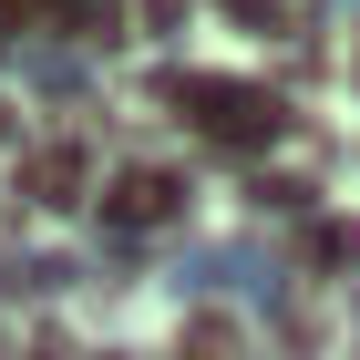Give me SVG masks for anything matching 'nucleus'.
Listing matches in <instances>:
<instances>
[{
  "label": "nucleus",
  "mask_w": 360,
  "mask_h": 360,
  "mask_svg": "<svg viewBox=\"0 0 360 360\" xmlns=\"http://www.w3.org/2000/svg\"><path fill=\"white\" fill-rule=\"evenodd\" d=\"M309 257H319V268H350V257H360V226H350V217H330V226H319V248H309Z\"/></svg>",
  "instance_id": "nucleus-6"
},
{
  "label": "nucleus",
  "mask_w": 360,
  "mask_h": 360,
  "mask_svg": "<svg viewBox=\"0 0 360 360\" xmlns=\"http://www.w3.org/2000/svg\"><path fill=\"white\" fill-rule=\"evenodd\" d=\"M21 186L41 195V206H72V195H83V144H31Z\"/></svg>",
  "instance_id": "nucleus-3"
},
{
  "label": "nucleus",
  "mask_w": 360,
  "mask_h": 360,
  "mask_svg": "<svg viewBox=\"0 0 360 360\" xmlns=\"http://www.w3.org/2000/svg\"><path fill=\"white\" fill-rule=\"evenodd\" d=\"M31 360H41V350H31Z\"/></svg>",
  "instance_id": "nucleus-8"
},
{
  "label": "nucleus",
  "mask_w": 360,
  "mask_h": 360,
  "mask_svg": "<svg viewBox=\"0 0 360 360\" xmlns=\"http://www.w3.org/2000/svg\"><path fill=\"white\" fill-rule=\"evenodd\" d=\"M175 360H237V330H226L217 309H195V319H186V340H175Z\"/></svg>",
  "instance_id": "nucleus-4"
},
{
  "label": "nucleus",
  "mask_w": 360,
  "mask_h": 360,
  "mask_svg": "<svg viewBox=\"0 0 360 360\" xmlns=\"http://www.w3.org/2000/svg\"><path fill=\"white\" fill-rule=\"evenodd\" d=\"M21 11H31V0H0V41H11V31H21Z\"/></svg>",
  "instance_id": "nucleus-7"
},
{
  "label": "nucleus",
  "mask_w": 360,
  "mask_h": 360,
  "mask_svg": "<svg viewBox=\"0 0 360 360\" xmlns=\"http://www.w3.org/2000/svg\"><path fill=\"white\" fill-rule=\"evenodd\" d=\"M175 113H186V124H206L217 144H237V155H257V144L288 134V103H278V93H257V83H195V72H175Z\"/></svg>",
  "instance_id": "nucleus-1"
},
{
  "label": "nucleus",
  "mask_w": 360,
  "mask_h": 360,
  "mask_svg": "<svg viewBox=\"0 0 360 360\" xmlns=\"http://www.w3.org/2000/svg\"><path fill=\"white\" fill-rule=\"evenodd\" d=\"M217 11H226V21H237V31H288V21H299L288 0H217Z\"/></svg>",
  "instance_id": "nucleus-5"
},
{
  "label": "nucleus",
  "mask_w": 360,
  "mask_h": 360,
  "mask_svg": "<svg viewBox=\"0 0 360 360\" xmlns=\"http://www.w3.org/2000/svg\"><path fill=\"white\" fill-rule=\"evenodd\" d=\"M103 217L124 226V237H155V226L186 217V175H175V165H134V175H113V186H103Z\"/></svg>",
  "instance_id": "nucleus-2"
}]
</instances>
